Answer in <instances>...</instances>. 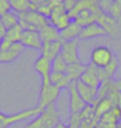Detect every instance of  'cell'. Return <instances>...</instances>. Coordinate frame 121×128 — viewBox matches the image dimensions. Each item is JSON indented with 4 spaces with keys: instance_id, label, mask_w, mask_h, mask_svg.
Returning <instances> with one entry per match:
<instances>
[{
    "instance_id": "6da1fadb",
    "label": "cell",
    "mask_w": 121,
    "mask_h": 128,
    "mask_svg": "<svg viewBox=\"0 0 121 128\" xmlns=\"http://www.w3.org/2000/svg\"><path fill=\"white\" fill-rule=\"evenodd\" d=\"M19 16V24L24 30H33L39 31L42 28H44L46 24H49L46 17H44L39 12L34 10H28V12L18 14Z\"/></svg>"
},
{
    "instance_id": "7a4b0ae2",
    "label": "cell",
    "mask_w": 121,
    "mask_h": 128,
    "mask_svg": "<svg viewBox=\"0 0 121 128\" xmlns=\"http://www.w3.org/2000/svg\"><path fill=\"white\" fill-rule=\"evenodd\" d=\"M60 88L54 86L51 83L48 84H40V89H39V96H38V106L40 109L46 108L48 106L56 103L57 98L60 97Z\"/></svg>"
},
{
    "instance_id": "3957f363",
    "label": "cell",
    "mask_w": 121,
    "mask_h": 128,
    "mask_svg": "<svg viewBox=\"0 0 121 128\" xmlns=\"http://www.w3.org/2000/svg\"><path fill=\"white\" fill-rule=\"evenodd\" d=\"M42 110L39 107H33V108H28V109L22 110L19 113H14L11 115H6L2 121H0V128H10V126L20 122V121H26L28 119H33L42 113Z\"/></svg>"
},
{
    "instance_id": "277c9868",
    "label": "cell",
    "mask_w": 121,
    "mask_h": 128,
    "mask_svg": "<svg viewBox=\"0 0 121 128\" xmlns=\"http://www.w3.org/2000/svg\"><path fill=\"white\" fill-rule=\"evenodd\" d=\"M48 20H49V23L51 24L52 26H55L58 31H62L63 28H65L69 25L70 22H71L72 19L70 18L69 13H68L66 10L64 8V5L62 4L52 10V12L50 13Z\"/></svg>"
},
{
    "instance_id": "5b68a950",
    "label": "cell",
    "mask_w": 121,
    "mask_h": 128,
    "mask_svg": "<svg viewBox=\"0 0 121 128\" xmlns=\"http://www.w3.org/2000/svg\"><path fill=\"white\" fill-rule=\"evenodd\" d=\"M114 57L112 50L107 46H96L92 50L90 62L96 68H104Z\"/></svg>"
},
{
    "instance_id": "8992f818",
    "label": "cell",
    "mask_w": 121,
    "mask_h": 128,
    "mask_svg": "<svg viewBox=\"0 0 121 128\" xmlns=\"http://www.w3.org/2000/svg\"><path fill=\"white\" fill-rule=\"evenodd\" d=\"M78 45H80V39L68 40L63 43L62 50H60V56L66 62V64L80 63L81 62V58H80L78 55Z\"/></svg>"
},
{
    "instance_id": "52a82bcc",
    "label": "cell",
    "mask_w": 121,
    "mask_h": 128,
    "mask_svg": "<svg viewBox=\"0 0 121 128\" xmlns=\"http://www.w3.org/2000/svg\"><path fill=\"white\" fill-rule=\"evenodd\" d=\"M68 90H69V96H70V103H69V108H70V114H77L80 112L87 107V103L82 100V97L80 96L77 89H76V84L75 82H71L68 87Z\"/></svg>"
},
{
    "instance_id": "ba28073f",
    "label": "cell",
    "mask_w": 121,
    "mask_h": 128,
    "mask_svg": "<svg viewBox=\"0 0 121 128\" xmlns=\"http://www.w3.org/2000/svg\"><path fill=\"white\" fill-rule=\"evenodd\" d=\"M20 43L24 45V48H30L38 51H40L43 46V40L39 32L33 31V30H24Z\"/></svg>"
},
{
    "instance_id": "9c48e42d",
    "label": "cell",
    "mask_w": 121,
    "mask_h": 128,
    "mask_svg": "<svg viewBox=\"0 0 121 128\" xmlns=\"http://www.w3.org/2000/svg\"><path fill=\"white\" fill-rule=\"evenodd\" d=\"M24 45L22 43H16L8 46L7 49L0 51V63L6 64V63H12L18 58L19 56L23 54L24 51Z\"/></svg>"
},
{
    "instance_id": "30bf717a",
    "label": "cell",
    "mask_w": 121,
    "mask_h": 128,
    "mask_svg": "<svg viewBox=\"0 0 121 128\" xmlns=\"http://www.w3.org/2000/svg\"><path fill=\"white\" fill-rule=\"evenodd\" d=\"M33 68L37 71L40 77H42V84H48L50 83V74H51V62L49 60H46L45 57L39 56L37 60H34Z\"/></svg>"
},
{
    "instance_id": "8fae6325",
    "label": "cell",
    "mask_w": 121,
    "mask_h": 128,
    "mask_svg": "<svg viewBox=\"0 0 121 128\" xmlns=\"http://www.w3.org/2000/svg\"><path fill=\"white\" fill-rule=\"evenodd\" d=\"M107 36V32L104 31V28L98 23V22H94V23L86 25L82 28V31L80 33V38L82 40H87V39H93V38H98V37H103Z\"/></svg>"
},
{
    "instance_id": "7c38bea8",
    "label": "cell",
    "mask_w": 121,
    "mask_h": 128,
    "mask_svg": "<svg viewBox=\"0 0 121 128\" xmlns=\"http://www.w3.org/2000/svg\"><path fill=\"white\" fill-rule=\"evenodd\" d=\"M80 81L83 82L84 84L89 86V87L98 89V87L101 86V81H100L98 75V68L94 66L93 64L87 65V69L84 70L82 76L80 77Z\"/></svg>"
},
{
    "instance_id": "4fadbf2b",
    "label": "cell",
    "mask_w": 121,
    "mask_h": 128,
    "mask_svg": "<svg viewBox=\"0 0 121 128\" xmlns=\"http://www.w3.org/2000/svg\"><path fill=\"white\" fill-rule=\"evenodd\" d=\"M75 84H76V89H77L80 96L82 97V100H83L87 104H93V103H95L96 97H98V89L84 84V83L81 82L80 80L75 81Z\"/></svg>"
},
{
    "instance_id": "5bb4252c",
    "label": "cell",
    "mask_w": 121,
    "mask_h": 128,
    "mask_svg": "<svg viewBox=\"0 0 121 128\" xmlns=\"http://www.w3.org/2000/svg\"><path fill=\"white\" fill-rule=\"evenodd\" d=\"M23 31H24V28L20 26V24L12 28H10V30H7V33L5 36L4 40L0 43V50H5L8 46L12 45V44L20 43L22 36H23Z\"/></svg>"
},
{
    "instance_id": "9a60e30c",
    "label": "cell",
    "mask_w": 121,
    "mask_h": 128,
    "mask_svg": "<svg viewBox=\"0 0 121 128\" xmlns=\"http://www.w3.org/2000/svg\"><path fill=\"white\" fill-rule=\"evenodd\" d=\"M63 43L64 42H44L42 49H40V54H42L40 56L52 62L57 56L60 55Z\"/></svg>"
},
{
    "instance_id": "2e32d148",
    "label": "cell",
    "mask_w": 121,
    "mask_h": 128,
    "mask_svg": "<svg viewBox=\"0 0 121 128\" xmlns=\"http://www.w3.org/2000/svg\"><path fill=\"white\" fill-rule=\"evenodd\" d=\"M118 69H119V60H118L116 56L114 55V57L108 63V65H106L104 68H98V75L101 83L106 80H112V77L115 75Z\"/></svg>"
},
{
    "instance_id": "e0dca14e",
    "label": "cell",
    "mask_w": 121,
    "mask_h": 128,
    "mask_svg": "<svg viewBox=\"0 0 121 128\" xmlns=\"http://www.w3.org/2000/svg\"><path fill=\"white\" fill-rule=\"evenodd\" d=\"M96 22L104 28L107 34H116L118 30H119V23L110 16H108L106 13H101L96 18Z\"/></svg>"
},
{
    "instance_id": "ac0fdd59",
    "label": "cell",
    "mask_w": 121,
    "mask_h": 128,
    "mask_svg": "<svg viewBox=\"0 0 121 128\" xmlns=\"http://www.w3.org/2000/svg\"><path fill=\"white\" fill-rule=\"evenodd\" d=\"M81 31H82V26L78 23H76L75 20H71L69 25L60 32V37H62L63 42H68V40L78 39Z\"/></svg>"
},
{
    "instance_id": "d6986e66",
    "label": "cell",
    "mask_w": 121,
    "mask_h": 128,
    "mask_svg": "<svg viewBox=\"0 0 121 128\" xmlns=\"http://www.w3.org/2000/svg\"><path fill=\"white\" fill-rule=\"evenodd\" d=\"M38 32L40 34L43 43L44 42H63L62 37H60V32L55 26H52L50 23L46 24L44 28H42Z\"/></svg>"
},
{
    "instance_id": "ffe728a7",
    "label": "cell",
    "mask_w": 121,
    "mask_h": 128,
    "mask_svg": "<svg viewBox=\"0 0 121 128\" xmlns=\"http://www.w3.org/2000/svg\"><path fill=\"white\" fill-rule=\"evenodd\" d=\"M87 69V64L83 63H72V64H68L66 70H65V75L70 78L71 82H75L80 80V77L82 76V74L84 72V70Z\"/></svg>"
},
{
    "instance_id": "44dd1931",
    "label": "cell",
    "mask_w": 121,
    "mask_h": 128,
    "mask_svg": "<svg viewBox=\"0 0 121 128\" xmlns=\"http://www.w3.org/2000/svg\"><path fill=\"white\" fill-rule=\"evenodd\" d=\"M50 83L56 86L57 88H60V90H63V89H68L71 81L64 72L51 71V74H50Z\"/></svg>"
},
{
    "instance_id": "7402d4cb",
    "label": "cell",
    "mask_w": 121,
    "mask_h": 128,
    "mask_svg": "<svg viewBox=\"0 0 121 128\" xmlns=\"http://www.w3.org/2000/svg\"><path fill=\"white\" fill-rule=\"evenodd\" d=\"M0 22L4 24L5 28H7V30H10V28L19 25V16L16 13V12L10 11V12L2 14V16L0 17Z\"/></svg>"
},
{
    "instance_id": "603a6c76",
    "label": "cell",
    "mask_w": 121,
    "mask_h": 128,
    "mask_svg": "<svg viewBox=\"0 0 121 128\" xmlns=\"http://www.w3.org/2000/svg\"><path fill=\"white\" fill-rule=\"evenodd\" d=\"M10 4H11V10H13V12L17 14L28 12L31 7L30 0H10Z\"/></svg>"
},
{
    "instance_id": "cb8c5ba5",
    "label": "cell",
    "mask_w": 121,
    "mask_h": 128,
    "mask_svg": "<svg viewBox=\"0 0 121 128\" xmlns=\"http://www.w3.org/2000/svg\"><path fill=\"white\" fill-rule=\"evenodd\" d=\"M66 66L68 64L63 60L62 56H57L55 60L51 62V69L52 71H56V72H64L65 74V70H66Z\"/></svg>"
},
{
    "instance_id": "d4e9b609",
    "label": "cell",
    "mask_w": 121,
    "mask_h": 128,
    "mask_svg": "<svg viewBox=\"0 0 121 128\" xmlns=\"http://www.w3.org/2000/svg\"><path fill=\"white\" fill-rule=\"evenodd\" d=\"M107 14L110 16L112 18H114L116 22L121 20V1H114L113 0L112 6H110Z\"/></svg>"
},
{
    "instance_id": "484cf974",
    "label": "cell",
    "mask_w": 121,
    "mask_h": 128,
    "mask_svg": "<svg viewBox=\"0 0 121 128\" xmlns=\"http://www.w3.org/2000/svg\"><path fill=\"white\" fill-rule=\"evenodd\" d=\"M11 10V4H10V0H0V17L2 14L7 13Z\"/></svg>"
},
{
    "instance_id": "4316f807",
    "label": "cell",
    "mask_w": 121,
    "mask_h": 128,
    "mask_svg": "<svg viewBox=\"0 0 121 128\" xmlns=\"http://www.w3.org/2000/svg\"><path fill=\"white\" fill-rule=\"evenodd\" d=\"M24 128H42L40 127V120H39V116H36L31 119V121L28 122Z\"/></svg>"
},
{
    "instance_id": "83f0119b",
    "label": "cell",
    "mask_w": 121,
    "mask_h": 128,
    "mask_svg": "<svg viewBox=\"0 0 121 128\" xmlns=\"http://www.w3.org/2000/svg\"><path fill=\"white\" fill-rule=\"evenodd\" d=\"M48 0H30V4H31V7L30 10H34V7H37V6H40V5L45 4Z\"/></svg>"
},
{
    "instance_id": "f1b7e54d",
    "label": "cell",
    "mask_w": 121,
    "mask_h": 128,
    "mask_svg": "<svg viewBox=\"0 0 121 128\" xmlns=\"http://www.w3.org/2000/svg\"><path fill=\"white\" fill-rule=\"evenodd\" d=\"M6 33H7V28H5V25L1 22H0V43L4 40L5 36H6Z\"/></svg>"
},
{
    "instance_id": "f546056e",
    "label": "cell",
    "mask_w": 121,
    "mask_h": 128,
    "mask_svg": "<svg viewBox=\"0 0 121 128\" xmlns=\"http://www.w3.org/2000/svg\"><path fill=\"white\" fill-rule=\"evenodd\" d=\"M112 83H113V88H114L115 90L121 92V78L120 80H118V81H113L112 80Z\"/></svg>"
},
{
    "instance_id": "4dcf8cb0",
    "label": "cell",
    "mask_w": 121,
    "mask_h": 128,
    "mask_svg": "<svg viewBox=\"0 0 121 128\" xmlns=\"http://www.w3.org/2000/svg\"><path fill=\"white\" fill-rule=\"evenodd\" d=\"M55 128H71L69 126V124H63V122H58V124H56V126H55Z\"/></svg>"
},
{
    "instance_id": "1f68e13d",
    "label": "cell",
    "mask_w": 121,
    "mask_h": 128,
    "mask_svg": "<svg viewBox=\"0 0 121 128\" xmlns=\"http://www.w3.org/2000/svg\"><path fill=\"white\" fill-rule=\"evenodd\" d=\"M5 118H6V114H5V113H2V112H0V121H2Z\"/></svg>"
},
{
    "instance_id": "d6a6232c",
    "label": "cell",
    "mask_w": 121,
    "mask_h": 128,
    "mask_svg": "<svg viewBox=\"0 0 121 128\" xmlns=\"http://www.w3.org/2000/svg\"><path fill=\"white\" fill-rule=\"evenodd\" d=\"M116 128H121V119L119 120V122H118V126H116Z\"/></svg>"
},
{
    "instance_id": "836d02e7",
    "label": "cell",
    "mask_w": 121,
    "mask_h": 128,
    "mask_svg": "<svg viewBox=\"0 0 121 128\" xmlns=\"http://www.w3.org/2000/svg\"><path fill=\"white\" fill-rule=\"evenodd\" d=\"M0 51H1V50H0Z\"/></svg>"
}]
</instances>
